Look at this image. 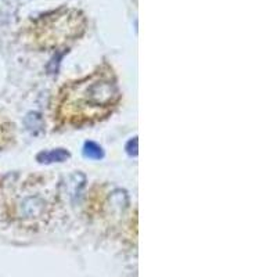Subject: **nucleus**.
Instances as JSON below:
<instances>
[{
  "mask_svg": "<svg viewBox=\"0 0 277 277\" xmlns=\"http://www.w3.org/2000/svg\"><path fill=\"white\" fill-rule=\"evenodd\" d=\"M26 185L21 187L19 193H17L15 198L12 200L11 216L18 219L22 223L33 221L36 223L39 219L43 221L44 216H49L47 208L53 204L50 201V196L46 191H42V186L37 185V182H25Z\"/></svg>",
  "mask_w": 277,
  "mask_h": 277,
  "instance_id": "f03ea898",
  "label": "nucleus"
},
{
  "mask_svg": "<svg viewBox=\"0 0 277 277\" xmlns=\"http://www.w3.org/2000/svg\"><path fill=\"white\" fill-rule=\"evenodd\" d=\"M121 100L114 71L97 68L83 79L68 82L55 97L54 119L61 126H85L103 121Z\"/></svg>",
  "mask_w": 277,
  "mask_h": 277,
  "instance_id": "f257e3e1",
  "label": "nucleus"
},
{
  "mask_svg": "<svg viewBox=\"0 0 277 277\" xmlns=\"http://www.w3.org/2000/svg\"><path fill=\"white\" fill-rule=\"evenodd\" d=\"M83 153H85L86 157L93 158V160H100V158L103 157V150H101V147L93 142H87L86 144H85V150H83Z\"/></svg>",
  "mask_w": 277,
  "mask_h": 277,
  "instance_id": "20e7f679",
  "label": "nucleus"
},
{
  "mask_svg": "<svg viewBox=\"0 0 277 277\" xmlns=\"http://www.w3.org/2000/svg\"><path fill=\"white\" fill-rule=\"evenodd\" d=\"M69 157L68 151L62 150V148H57V150H51V151H43L37 155V161L42 164H50V162H62Z\"/></svg>",
  "mask_w": 277,
  "mask_h": 277,
  "instance_id": "7ed1b4c3",
  "label": "nucleus"
}]
</instances>
